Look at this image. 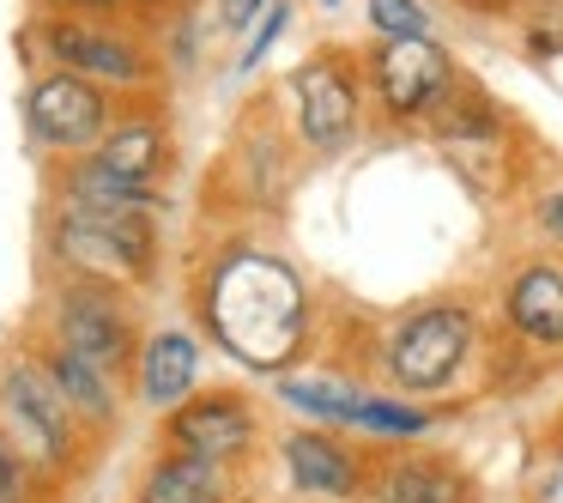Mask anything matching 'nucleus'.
<instances>
[{
	"label": "nucleus",
	"instance_id": "nucleus-1",
	"mask_svg": "<svg viewBox=\"0 0 563 503\" xmlns=\"http://www.w3.org/2000/svg\"><path fill=\"white\" fill-rule=\"evenodd\" d=\"M200 316L212 340L249 370H285L309 346V292L279 255L231 249L200 285Z\"/></svg>",
	"mask_w": 563,
	"mask_h": 503
},
{
	"label": "nucleus",
	"instance_id": "nucleus-2",
	"mask_svg": "<svg viewBox=\"0 0 563 503\" xmlns=\"http://www.w3.org/2000/svg\"><path fill=\"white\" fill-rule=\"evenodd\" d=\"M158 212L122 207H62L49 219V255L67 280L98 285H140L158 267Z\"/></svg>",
	"mask_w": 563,
	"mask_h": 503
},
{
	"label": "nucleus",
	"instance_id": "nucleus-3",
	"mask_svg": "<svg viewBox=\"0 0 563 503\" xmlns=\"http://www.w3.org/2000/svg\"><path fill=\"white\" fill-rule=\"evenodd\" d=\"M473 352H478V309L437 297V304L394 321V333L382 340V370L400 394L424 401V394H442L449 382H461Z\"/></svg>",
	"mask_w": 563,
	"mask_h": 503
},
{
	"label": "nucleus",
	"instance_id": "nucleus-4",
	"mask_svg": "<svg viewBox=\"0 0 563 503\" xmlns=\"http://www.w3.org/2000/svg\"><path fill=\"white\" fill-rule=\"evenodd\" d=\"M285 103H291V128L316 158H333L357 140L364 128V103H369V86H364V55L340 50H316L309 62L291 67L285 79Z\"/></svg>",
	"mask_w": 563,
	"mask_h": 503
},
{
	"label": "nucleus",
	"instance_id": "nucleus-5",
	"mask_svg": "<svg viewBox=\"0 0 563 503\" xmlns=\"http://www.w3.org/2000/svg\"><path fill=\"white\" fill-rule=\"evenodd\" d=\"M31 43L43 50L49 67L86 74L110 91H146L158 86V50L122 19H74V13H43L31 25Z\"/></svg>",
	"mask_w": 563,
	"mask_h": 503
},
{
	"label": "nucleus",
	"instance_id": "nucleus-6",
	"mask_svg": "<svg viewBox=\"0 0 563 503\" xmlns=\"http://www.w3.org/2000/svg\"><path fill=\"white\" fill-rule=\"evenodd\" d=\"M461 67L437 37H376L364 55V86H369V116L382 128H424L454 91Z\"/></svg>",
	"mask_w": 563,
	"mask_h": 503
},
{
	"label": "nucleus",
	"instance_id": "nucleus-7",
	"mask_svg": "<svg viewBox=\"0 0 563 503\" xmlns=\"http://www.w3.org/2000/svg\"><path fill=\"white\" fill-rule=\"evenodd\" d=\"M0 430L43 467V473H74L79 461V413L67 394L49 382V370L31 358H7L0 364Z\"/></svg>",
	"mask_w": 563,
	"mask_h": 503
},
{
	"label": "nucleus",
	"instance_id": "nucleus-8",
	"mask_svg": "<svg viewBox=\"0 0 563 503\" xmlns=\"http://www.w3.org/2000/svg\"><path fill=\"white\" fill-rule=\"evenodd\" d=\"M115 122V91L67 67H43L25 86V134L43 152H91Z\"/></svg>",
	"mask_w": 563,
	"mask_h": 503
},
{
	"label": "nucleus",
	"instance_id": "nucleus-9",
	"mask_svg": "<svg viewBox=\"0 0 563 503\" xmlns=\"http://www.w3.org/2000/svg\"><path fill=\"white\" fill-rule=\"evenodd\" d=\"M49 340L74 346L79 358L103 364L110 376H128L140 364V328L122 304V285L67 280L49 304Z\"/></svg>",
	"mask_w": 563,
	"mask_h": 503
},
{
	"label": "nucleus",
	"instance_id": "nucleus-10",
	"mask_svg": "<svg viewBox=\"0 0 563 503\" xmlns=\"http://www.w3.org/2000/svg\"><path fill=\"white\" fill-rule=\"evenodd\" d=\"M255 442H261V413L236 389L188 394L183 406H170V413H164V449L200 455V461L236 467V461H249V455H255Z\"/></svg>",
	"mask_w": 563,
	"mask_h": 503
},
{
	"label": "nucleus",
	"instance_id": "nucleus-11",
	"mask_svg": "<svg viewBox=\"0 0 563 503\" xmlns=\"http://www.w3.org/2000/svg\"><path fill=\"white\" fill-rule=\"evenodd\" d=\"M279 461H285V479H291L297 497L357 503V497H369V491H376V467H369L333 425L285 430V437H279Z\"/></svg>",
	"mask_w": 563,
	"mask_h": 503
},
{
	"label": "nucleus",
	"instance_id": "nucleus-12",
	"mask_svg": "<svg viewBox=\"0 0 563 503\" xmlns=\"http://www.w3.org/2000/svg\"><path fill=\"white\" fill-rule=\"evenodd\" d=\"M503 321L515 340L539 352H563V261H521L503 280Z\"/></svg>",
	"mask_w": 563,
	"mask_h": 503
},
{
	"label": "nucleus",
	"instance_id": "nucleus-13",
	"mask_svg": "<svg viewBox=\"0 0 563 503\" xmlns=\"http://www.w3.org/2000/svg\"><path fill=\"white\" fill-rule=\"evenodd\" d=\"M140 401L152 406V413H170V406H183L188 394H195L200 382V340L188 328H158L140 340Z\"/></svg>",
	"mask_w": 563,
	"mask_h": 503
},
{
	"label": "nucleus",
	"instance_id": "nucleus-14",
	"mask_svg": "<svg viewBox=\"0 0 563 503\" xmlns=\"http://www.w3.org/2000/svg\"><path fill=\"white\" fill-rule=\"evenodd\" d=\"M91 158H98L110 176H122V183L158 188V176L176 164V146H170V128H164V116H115L110 134L91 146Z\"/></svg>",
	"mask_w": 563,
	"mask_h": 503
},
{
	"label": "nucleus",
	"instance_id": "nucleus-15",
	"mask_svg": "<svg viewBox=\"0 0 563 503\" xmlns=\"http://www.w3.org/2000/svg\"><path fill=\"white\" fill-rule=\"evenodd\" d=\"M37 364L49 370V382L67 394V406L79 413V425H91V430H110L115 418H122V394H115V382H122V376H110L103 364H91V358H79L74 346H62V340H43Z\"/></svg>",
	"mask_w": 563,
	"mask_h": 503
},
{
	"label": "nucleus",
	"instance_id": "nucleus-16",
	"mask_svg": "<svg viewBox=\"0 0 563 503\" xmlns=\"http://www.w3.org/2000/svg\"><path fill=\"white\" fill-rule=\"evenodd\" d=\"M424 134L430 140H442V146H454V152H485V146H497L503 134H509V116L497 110V98H490L478 79H454V91L442 98V110L424 122Z\"/></svg>",
	"mask_w": 563,
	"mask_h": 503
},
{
	"label": "nucleus",
	"instance_id": "nucleus-17",
	"mask_svg": "<svg viewBox=\"0 0 563 503\" xmlns=\"http://www.w3.org/2000/svg\"><path fill=\"white\" fill-rule=\"evenodd\" d=\"M376 503H473V479L442 455H394L376 467Z\"/></svg>",
	"mask_w": 563,
	"mask_h": 503
},
{
	"label": "nucleus",
	"instance_id": "nucleus-18",
	"mask_svg": "<svg viewBox=\"0 0 563 503\" xmlns=\"http://www.w3.org/2000/svg\"><path fill=\"white\" fill-rule=\"evenodd\" d=\"M140 503H231V467L164 449L140 479Z\"/></svg>",
	"mask_w": 563,
	"mask_h": 503
},
{
	"label": "nucleus",
	"instance_id": "nucleus-19",
	"mask_svg": "<svg viewBox=\"0 0 563 503\" xmlns=\"http://www.w3.org/2000/svg\"><path fill=\"white\" fill-rule=\"evenodd\" d=\"M62 207H122V212H158L164 195L146 183H122V176H110L98 158H79L67 164L62 176Z\"/></svg>",
	"mask_w": 563,
	"mask_h": 503
},
{
	"label": "nucleus",
	"instance_id": "nucleus-20",
	"mask_svg": "<svg viewBox=\"0 0 563 503\" xmlns=\"http://www.w3.org/2000/svg\"><path fill=\"white\" fill-rule=\"evenodd\" d=\"M430 425H437V418H430L424 406L400 401V394H369V401H364V413H357V430H364V437H382V442L424 437Z\"/></svg>",
	"mask_w": 563,
	"mask_h": 503
},
{
	"label": "nucleus",
	"instance_id": "nucleus-21",
	"mask_svg": "<svg viewBox=\"0 0 563 503\" xmlns=\"http://www.w3.org/2000/svg\"><path fill=\"white\" fill-rule=\"evenodd\" d=\"M364 19L376 37H430L424 0H364Z\"/></svg>",
	"mask_w": 563,
	"mask_h": 503
},
{
	"label": "nucleus",
	"instance_id": "nucleus-22",
	"mask_svg": "<svg viewBox=\"0 0 563 503\" xmlns=\"http://www.w3.org/2000/svg\"><path fill=\"white\" fill-rule=\"evenodd\" d=\"M521 43H527L533 62H558L563 55V0H539V7H527Z\"/></svg>",
	"mask_w": 563,
	"mask_h": 503
},
{
	"label": "nucleus",
	"instance_id": "nucleus-23",
	"mask_svg": "<svg viewBox=\"0 0 563 503\" xmlns=\"http://www.w3.org/2000/svg\"><path fill=\"white\" fill-rule=\"evenodd\" d=\"M37 473H43V467L31 461L7 430H0V503H31V497H37Z\"/></svg>",
	"mask_w": 563,
	"mask_h": 503
},
{
	"label": "nucleus",
	"instance_id": "nucleus-24",
	"mask_svg": "<svg viewBox=\"0 0 563 503\" xmlns=\"http://www.w3.org/2000/svg\"><path fill=\"white\" fill-rule=\"evenodd\" d=\"M291 31V0H273L267 13L255 19V31H249V43H243V55H236V74H255L261 62L273 55V43Z\"/></svg>",
	"mask_w": 563,
	"mask_h": 503
},
{
	"label": "nucleus",
	"instance_id": "nucleus-25",
	"mask_svg": "<svg viewBox=\"0 0 563 503\" xmlns=\"http://www.w3.org/2000/svg\"><path fill=\"white\" fill-rule=\"evenodd\" d=\"M533 225H539V237H545V243L563 255V183L545 188V195L533 200Z\"/></svg>",
	"mask_w": 563,
	"mask_h": 503
},
{
	"label": "nucleus",
	"instance_id": "nucleus-26",
	"mask_svg": "<svg viewBox=\"0 0 563 503\" xmlns=\"http://www.w3.org/2000/svg\"><path fill=\"white\" fill-rule=\"evenodd\" d=\"M43 13H74V19H128L134 0H37Z\"/></svg>",
	"mask_w": 563,
	"mask_h": 503
},
{
	"label": "nucleus",
	"instance_id": "nucleus-27",
	"mask_svg": "<svg viewBox=\"0 0 563 503\" xmlns=\"http://www.w3.org/2000/svg\"><path fill=\"white\" fill-rule=\"evenodd\" d=\"M273 0H219V25L224 31H255V19L267 13Z\"/></svg>",
	"mask_w": 563,
	"mask_h": 503
},
{
	"label": "nucleus",
	"instance_id": "nucleus-28",
	"mask_svg": "<svg viewBox=\"0 0 563 503\" xmlns=\"http://www.w3.org/2000/svg\"><path fill=\"white\" fill-rule=\"evenodd\" d=\"M461 13H473V19H515L521 13V0H454Z\"/></svg>",
	"mask_w": 563,
	"mask_h": 503
},
{
	"label": "nucleus",
	"instance_id": "nucleus-29",
	"mask_svg": "<svg viewBox=\"0 0 563 503\" xmlns=\"http://www.w3.org/2000/svg\"><path fill=\"white\" fill-rule=\"evenodd\" d=\"M533 503H563V455L545 467V473L533 479Z\"/></svg>",
	"mask_w": 563,
	"mask_h": 503
},
{
	"label": "nucleus",
	"instance_id": "nucleus-30",
	"mask_svg": "<svg viewBox=\"0 0 563 503\" xmlns=\"http://www.w3.org/2000/svg\"><path fill=\"white\" fill-rule=\"evenodd\" d=\"M316 7H321V13H340V7H345V0H316Z\"/></svg>",
	"mask_w": 563,
	"mask_h": 503
},
{
	"label": "nucleus",
	"instance_id": "nucleus-31",
	"mask_svg": "<svg viewBox=\"0 0 563 503\" xmlns=\"http://www.w3.org/2000/svg\"><path fill=\"white\" fill-rule=\"evenodd\" d=\"M146 7H183V0H146Z\"/></svg>",
	"mask_w": 563,
	"mask_h": 503
}]
</instances>
